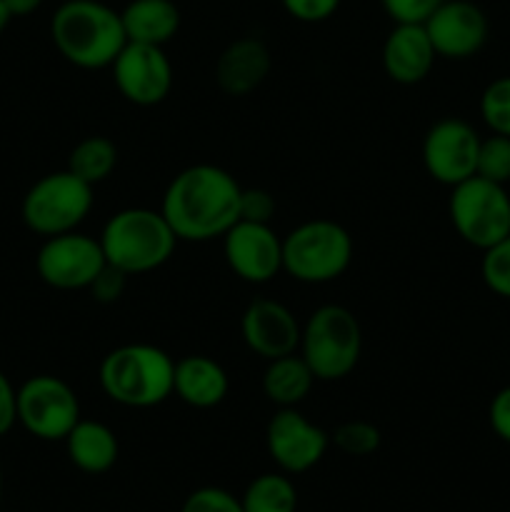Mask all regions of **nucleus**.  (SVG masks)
I'll use <instances>...</instances> for the list:
<instances>
[{
	"instance_id": "nucleus-37",
	"label": "nucleus",
	"mask_w": 510,
	"mask_h": 512,
	"mask_svg": "<svg viewBox=\"0 0 510 512\" xmlns=\"http://www.w3.org/2000/svg\"><path fill=\"white\" fill-rule=\"evenodd\" d=\"M10 20H13V15H10L8 5H5L3 0H0V33H3V30L8 28V23H10Z\"/></svg>"
},
{
	"instance_id": "nucleus-25",
	"label": "nucleus",
	"mask_w": 510,
	"mask_h": 512,
	"mask_svg": "<svg viewBox=\"0 0 510 512\" xmlns=\"http://www.w3.org/2000/svg\"><path fill=\"white\" fill-rule=\"evenodd\" d=\"M480 118L490 133L510 138V75L495 78L480 95Z\"/></svg>"
},
{
	"instance_id": "nucleus-11",
	"label": "nucleus",
	"mask_w": 510,
	"mask_h": 512,
	"mask_svg": "<svg viewBox=\"0 0 510 512\" xmlns=\"http://www.w3.org/2000/svg\"><path fill=\"white\" fill-rule=\"evenodd\" d=\"M480 135L470 123L460 118H443L425 133L423 165L430 178L440 185L465 183L478 168Z\"/></svg>"
},
{
	"instance_id": "nucleus-6",
	"label": "nucleus",
	"mask_w": 510,
	"mask_h": 512,
	"mask_svg": "<svg viewBox=\"0 0 510 512\" xmlns=\"http://www.w3.org/2000/svg\"><path fill=\"white\" fill-rule=\"evenodd\" d=\"M353 263V238L340 223L315 218L283 238V270L308 285L338 280Z\"/></svg>"
},
{
	"instance_id": "nucleus-1",
	"label": "nucleus",
	"mask_w": 510,
	"mask_h": 512,
	"mask_svg": "<svg viewBox=\"0 0 510 512\" xmlns=\"http://www.w3.org/2000/svg\"><path fill=\"white\" fill-rule=\"evenodd\" d=\"M240 193L243 188L228 170L198 163L180 170L170 180L160 213L178 240H223V235L240 220Z\"/></svg>"
},
{
	"instance_id": "nucleus-36",
	"label": "nucleus",
	"mask_w": 510,
	"mask_h": 512,
	"mask_svg": "<svg viewBox=\"0 0 510 512\" xmlns=\"http://www.w3.org/2000/svg\"><path fill=\"white\" fill-rule=\"evenodd\" d=\"M13 18H25L43 5V0H3Z\"/></svg>"
},
{
	"instance_id": "nucleus-12",
	"label": "nucleus",
	"mask_w": 510,
	"mask_h": 512,
	"mask_svg": "<svg viewBox=\"0 0 510 512\" xmlns=\"http://www.w3.org/2000/svg\"><path fill=\"white\" fill-rule=\"evenodd\" d=\"M110 70L120 95L140 108L163 103L173 90V65L160 45L125 43Z\"/></svg>"
},
{
	"instance_id": "nucleus-7",
	"label": "nucleus",
	"mask_w": 510,
	"mask_h": 512,
	"mask_svg": "<svg viewBox=\"0 0 510 512\" xmlns=\"http://www.w3.org/2000/svg\"><path fill=\"white\" fill-rule=\"evenodd\" d=\"M93 185L68 168L48 173L25 193L23 223L43 238L78 230L93 210Z\"/></svg>"
},
{
	"instance_id": "nucleus-5",
	"label": "nucleus",
	"mask_w": 510,
	"mask_h": 512,
	"mask_svg": "<svg viewBox=\"0 0 510 512\" xmlns=\"http://www.w3.org/2000/svg\"><path fill=\"white\" fill-rule=\"evenodd\" d=\"M298 350L313 370L315 380H343L360 363L363 330L358 318L343 305H320L305 320Z\"/></svg>"
},
{
	"instance_id": "nucleus-28",
	"label": "nucleus",
	"mask_w": 510,
	"mask_h": 512,
	"mask_svg": "<svg viewBox=\"0 0 510 512\" xmlns=\"http://www.w3.org/2000/svg\"><path fill=\"white\" fill-rule=\"evenodd\" d=\"M480 275L495 295L510 300V235L495 243L493 248L483 250Z\"/></svg>"
},
{
	"instance_id": "nucleus-23",
	"label": "nucleus",
	"mask_w": 510,
	"mask_h": 512,
	"mask_svg": "<svg viewBox=\"0 0 510 512\" xmlns=\"http://www.w3.org/2000/svg\"><path fill=\"white\" fill-rule=\"evenodd\" d=\"M115 168H118V145L105 135H90L70 150L68 170L88 185L108 180Z\"/></svg>"
},
{
	"instance_id": "nucleus-29",
	"label": "nucleus",
	"mask_w": 510,
	"mask_h": 512,
	"mask_svg": "<svg viewBox=\"0 0 510 512\" xmlns=\"http://www.w3.org/2000/svg\"><path fill=\"white\" fill-rule=\"evenodd\" d=\"M180 512H245L243 505H240V498H235L233 493L223 488H215V485H208V488H198L185 498L183 508Z\"/></svg>"
},
{
	"instance_id": "nucleus-38",
	"label": "nucleus",
	"mask_w": 510,
	"mask_h": 512,
	"mask_svg": "<svg viewBox=\"0 0 510 512\" xmlns=\"http://www.w3.org/2000/svg\"><path fill=\"white\" fill-rule=\"evenodd\" d=\"M0 498H3V468H0Z\"/></svg>"
},
{
	"instance_id": "nucleus-17",
	"label": "nucleus",
	"mask_w": 510,
	"mask_h": 512,
	"mask_svg": "<svg viewBox=\"0 0 510 512\" xmlns=\"http://www.w3.org/2000/svg\"><path fill=\"white\" fill-rule=\"evenodd\" d=\"M435 48L423 23H395L383 43V68L393 83L418 85L435 65Z\"/></svg>"
},
{
	"instance_id": "nucleus-3",
	"label": "nucleus",
	"mask_w": 510,
	"mask_h": 512,
	"mask_svg": "<svg viewBox=\"0 0 510 512\" xmlns=\"http://www.w3.org/2000/svg\"><path fill=\"white\" fill-rule=\"evenodd\" d=\"M98 380L103 393L123 408H155L173 395L175 360L158 345H120L103 358Z\"/></svg>"
},
{
	"instance_id": "nucleus-19",
	"label": "nucleus",
	"mask_w": 510,
	"mask_h": 512,
	"mask_svg": "<svg viewBox=\"0 0 510 512\" xmlns=\"http://www.w3.org/2000/svg\"><path fill=\"white\" fill-rule=\"evenodd\" d=\"M228 390V373L218 360L208 358V355H185V358L175 360L173 395H178L190 408H215L223 403Z\"/></svg>"
},
{
	"instance_id": "nucleus-30",
	"label": "nucleus",
	"mask_w": 510,
	"mask_h": 512,
	"mask_svg": "<svg viewBox=\"0 0 510 512\" xmlns=\"http://www.w3.org/2000/svg\"><path fill=\"white\" fill-rule=\"evenodd\" d=\"M445 0H380L393 23H425Z\"/></svg>"
},
{
	"instance_id": "nucleus-9",
	"label": "nucleus",
	"mask_w": 510,
	"mask_h": 512,
	"mask_svg": "<svg viewBox=\"0 0 510 512\" xmlns=\"http://www.w3.org/2000/svg\"><path fill=\"white\" fill-rule=\"evenodd\" d=\"M80 420V400L65 380L55 375H33L18 388V423L33 438H68Z\"/></svg>"
},
{
	"instance_id": "nucleus-31",
	"label": "nucleus",
	"mask_w": 510,
	"mask_h": 512,
	"mask_svg": "<svg viewBox=\"0 0 510 512\" xmlns=\"http://www.w3.org/2000/svg\"><path fill=\"white\" fill-rule=\"evenodd\" d=\"M275 210H278V205L268 190L243 188V193H240V220L270 225V220L275 218Z\"/></svg>"
},
{
	"instance_id": "nucleus-16",
	"label": "nucleus",
	"mask_w": 510,
	"mask_h": 512,
	"mask_svg": "<svg viewBox=\"0 0 510 512\" xmlns=\"http://www.w3.org/2000/svg\"><path fill=\"white\" fill-rule=\"evenodd\" d=\"M240 333L245 345L260 355L263 360L285 358L300 348V328L298 318L290 313L288 305L270 298H258L245 308L240 318Z\"/></svg>"
},
{
	"instance_id": "nucleus-24",
	"label": "nucleus",
	"mask_w": 510,
	"mask_h": 512,
	"mask_svg": "<svg viewBox=\"0 0 510 512\" xmlns=\"http://www.w3.org/2000/svg\"><path fill=\"white\" fill-rule=\"evenodd\" d=\"M245 512H295L298 490L283 473H263L250 480L240 498Z\"/></svg>"
},
{
	"instance_id": "nucleus-32",
	"label": "nucleus",
	"mask_w": 510,
	"mask_h": 512,
	"mask_svg": "<svg viewBox=\"0 0 510 512\" xmlns=\"http://www.w3.org/2000/svg\"><path fill=\"white\" fill-rule=\"evenodd\" d=\"M280 3L285 13L300 23H323L340 8V0H280Z\"/></svg>"
},
{
	"instance_id": "nucleus-10",
	"label": "nucleus",
	"mask_w": 510,
	"mask_h": 512,
	"mask_svg": "<svg viewBox=\"0 0 510 512\" xmlns=\"http://www.w3.org/2000/svg\"><path fill=\"white\" fill-rule=\"evenodd\" d=\"M105 263L100 240L78 230L45 238L35 255L40 280L55 290H88Z\"/></svg>"
},
{
	"instance_id": "nucleus-8",
	"label": "nucleus",
	"mask_w": 510,
	"mask_h": 512,
	"mask_svg": "<svg viewBox=\"0 0 510 512\" xmlns=\"http://www.w3.org/2000/svg\"><path fill=\"white\" fill-rule=\"evenodd\" d=\"M455 233L478 250L493 248L510 235V195L505 185L473 175L455 185L448 203Z\"/></svg>"
},
{
	"instance_id": "nucleus-22",
	"label": "nucleus",
	"mask_w": 510,
	"mask_h": 512,
	"mask_svg": "<svg viewBox=\"0 0 510 512\" xmlns=\"http://www.w3.org/2000/svg\"><path fill=\"white\" fill-rule=\"evenodd\" d=\"M315 375L303 355H285V358L268 360L263 373V393L278 408H295L310 395Z\"/></svg>"
},
{
	"instance_id": "nucleus-13",
	"label": "nucleus",
	"mask_w": 510,
	"mask_h": 512,
	"mask_svg": "<svg viewBox=\"0 0 510 512\" xmlns=\"http://www.w3.org/2000/svg\"><path fill=\"white\" fill-rule=\"evenodd\" d=\"M265 445L273 463L283 473L300 475L325 458L330 435L295 408H278L265 430Z\"/></svg>"
},
{
	"instance_id": "nucleus-14",
	"label": "nucleus",
	"mask_w": 510,
	"mask_h": 512,
	"mask_svg": "<svg viewBox=\"0 0 510 512\" xmlns=\"http://www.w3.org/2000/svg\"><path fill=\"white\" fill-rule=\"evenodd\" d=\"M228 268L250 285H265L283 270V238L270 225L238 220L223 235Z\"/></svg>"
},
{
	"instance_id": "nucleus-2",
	"label": "nucleus",
	"mask_w": 510,
	"mask_h": 512,
	"mask_svg": "<svg viewBox=\"0 0 510 512\" xmlns=\"http://www.w3.org/2000/svg\"><path fill=\"white\" fill-rule=\"evenodd\" d=\"M58 53L83 70H103L115 63L128 43L118 10L100 0H65L50 20Z\"/></svg>"
},
{
	"instance_id": "nucleus-4",
	"label": "nucleus",
	"mask_w": 510,
	"mask_h": 512,
	"mask_svg": "<svg viewBox=\"0 0 510 512\" xmlns=\"http://www.w3.org/2000/svg\"><path fill=\"white\" fill-rule=\"evenodd\" d=\"M108 265L125 275H143L163 268L175 253L178 235L160 210L125 208L110 215L100 233Z\"/></svg>"
},
{
	"instance_id": "nucleus-21",
	"label": "nucleus",
	"mask_w": 510,
	"mask_h": 512,
	"mask_svg": "<svg viewBox=\"0 0 510 512\" xmlns=\"http://www.w3.org/2000/svg\"><path fill=\"white\" fill-rule=\"evenodd\" d=\"M120 18H123L128 43L163 48L180 30V10L173 0H130L120 10Z\"/></svg>"
},
{
	"instance_id": "nucleus-27",
	"label": "nucleus",
	"mask_w": 510,
	"mask_h": 512,
	"mask_svg": "<svg viewBox=\"0 0 510 512\" xmlns=\"http://www.w3.org/2000/svg\"><path fill=\"white\" fill-rule=\"evenodd\" d=\"M330 443L340 453L353 455V458H365V455H373L380 448V430L373 423H368V420H348V423H340L333 430Z\"/></svg>"
},
{
	"instance_id": "nucleus-34",
	"label": "nucleus",
	"mask_w": 510,
	"mask_h": 512,
	"mask_svg": "<svg viewBox=\"0 0 510 512\" xmlns=\"http://www.w3.org/2000/svg\"><path fill=\"white\" fill-rule=\"evenodd\" d=\"M488 420L493 433L498 435L503 443H510V385L500 388L493 395L488 408Z\"/></svg>"
},
{
	"instance_id": "nucleus-15",
	"label": "nucleus",
	"mask_w": 510,
	"mask_h": 512,
	"mask_svg": "<svg viewBox=\"0 0 510 512\" xmlns=\"http://www.w3.org/2000/svg\"><path fill=\"white\" fill-rule=\"evenodd\" d=\"M423 25L435 55L445 60L473 58L488 40V18L470 0H445Z\"/></svg>"
},
{
	"instance_id": "nucleus-35",
	"label": "nucleus",
	"mask_w": 510,
	"mask_h": 512,
	"mask_svg": "<svg viewBox=\"0 0 510 512\" xmlns=\"http://www.w3.org/2000/svg\"><path fill=\"white\" fill-rule=\"evenodd\" d=\"M18 423V390L0 373V438Z\"/></svg>"
},
{
	"instance_id": "nucleus-20",
	"label": "nucleus",
	"mask_w": 510,
	"mask_h": 512,
	"mask_svg": "<svg viewBox=\"0 0 510 512\" xmlns=\"http://www.w3.org/2000/svg\"><path fill=\"white\" fill-rule=\"evenodd\" d=\"M70 463L88 475H103L118 463L120 445L113 430L100 420H78L63 440Z\"/></svg>"
},
{
	"instance_id": "nucleus-18",
	"label": "nucleus",
	"mask_w": 510,
	"mask_h": 512,
	"mask_svg": "<svg viewBox=\"0 0 510 512\" xmlns=\"http://www.w3.org/2000/svg\"><path fill=\"white\" fill-rule=\"evenodd\" d=\"M270 50L258 38H240L220 53L215 63V80L220 90L235 98L250 95L265 83L270 73Z\"/></svg>"
},
{
	"instance_id": "nucleus-33",
	"label": "nucleus",
	"mask_w": 510,
	"mask_h": 512,
	"mask_svg": "<svg viewBox=\"0 0 510 512\" xmlns=\"http://www.w3.org/2000/svg\"><path fill=\"white\" fill-rule=\"evenodd\" d=\"M125 283H128V275H125L123 270H118V268H113V265L105 263V268L100 270L98 278L90 283L88 290H90V295H93L95 303L110 305L125 293Z\"/></svg>"
},
{
	"instance_id": "nucleus-26",
	"label": "nucleus",
	"mask_w": 510,
	"mask_h": 512,
	"mask_svg": "<svg viewBox=\"0 0 510 512\" xmlns=\"http://www.w3.org/2000/svg\"><path fill=\"white\" fill-rule=\"evenodd\" d=\"M475 175L490 180V183L508 185L510 183V138L508 135H488L480 140L478 168Z\"/></svg>"
}]
</instances>
